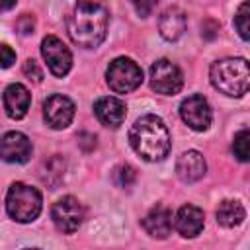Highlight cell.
<instances>
[{
    "instance_id": "1",
    "label": "cell",
    "mask_w": 250,
    "mask_h": 250,
    "mask_svg": "<svg viewBox=\"0 0 250 250\" xmlns=\"http://www.w3.org/2000/svg\"><path fill=\"white\" fill-rule=\"evenodd\" d=\"M109 14L100 2H78L66 20V31L74 45L96 49L107 33Z\"/></svg>"
},
{
    "instance_id": "2",
    "label": "cell",
    "mask_w": 250,
    "mask_h": 250,
    "mask_svg": "<svg viewBox=\"0 0 250 250\" xmlns=\"http://www.w3.org/2000/svg\"><path fill=\"white\" fill-rule=\"evenodd\" d=\"M133 150L146 162H160L168 156L172 141L164 121L152 113L139 117L129 131Z\"/></svg>"
},
{
    "instance_id": "3",
    "label": "cell",
    "mask_w": 250,
    "mask_h": 250,
    "mask_svg": "<svg viewBox=\"0 0 250 250\" xmlns=\"http://www.w3.org/2000/svg\"><path fill=\"white\" fill-rule=\"evenodd\" d=\"M211 84L225 96L240 98L250 92V62L242 57L215 61L209 68Z\"/></svg>"
},
{
    "instance_id": "4",
    "label": "cell",
    "mask_w": 250,
    "mask_h": 250,
    "mask_svg": "<svg viewBox=\"0 0 250 250\" xmlns=\"http://www.w3.org/2000/svg\"><path fill=\"white\" fill-rule=\"evenodd\" d=\"M41 193L37 188L27 186L23 182H16L10 186L6 193V211L16 223H31L41 213Z\"/></svg>"
},
{
    "instance_id": "5",
    "label": "cell",
    "mask_w": 250,
    "mask_h": 250,
    "mask_svg": "<svg viewBox=\"0 0 250 250\" xmlns=\"http://www.w3.org/2000/svg\"><path fill=\"white\" fill-rule=\"evenodd\" d=\"M105 82L115 94H129L141 86L143 70L133 59L117 57L109 62L105 70Z\"/></svg>"
},
{
    "instance_id": "6",
    "label": "cell",
    "mask_w": 250,
    "mask_h": 250,
    "mask_svg": "<svg viewBox=\"0 0 250 250\" xmlns=\"http://www.w3.org/2000/svg\"><path fill=\"white\" fill-rule=\"evenodd\" d=\"M148 78H150V88L162 96H174L184 86V74L180 66L168 59H158L156 62H152Z\"/></svg>"
},
{
    "instance_id": "7",
    "label": "cell",
    "mask_w": 250,
    "mask_h": 250,
    "mask_svg": "<svg viewBox=\"0 0 250 250\" xmlns=\"http://www.w3.org/2000/svg\"><path fill=\"white\" fill-rule=\"evenodd\" d=\"M51 219L55 223V227L61 232H74L78 230V227L82 225L84 219V207L82 203L72 197V195H64L61 197L53 209H51Z\"/></svg>"
},
{
    "instance_id": "8",
    "label": "cell",
    "mask_w": 250,
    "mask_h": 250,
    "mask_svg": "<svg viewBox=\"0 0 250 250\" xmlns=\"http://www.w3.org/2000/svg\"><path fill=\"white\" fill-rule=\"evenodd\" d=\"M180 115H182L184 123L193 131H207L211 125V119H213L209 102L199 94L188 96L180 104Z\"/></svg>"
},
{
    "instance_id": "9",
    "label": "cell",
    "mask_w": 250,
    "mask_h": 250,
    "mask_svg": "<svg viewBox=\"0 0 250 250\" xmlns=\"http://www.w3.org/2000/svg\"><path fill=\"white\" fill-rule=\"evenodd\" d=\"M41 55H43L49 70L55 76L68 74V70L72 66V55H70L68 47L57 35H47L41 41Z\"/></svg>"
},
{
    "instance_id": "10",
    "label": "cell",
    "mask_w": 250,
    "mask_h": 250,
    "mask_svg": "<svg viewBox=\"0 0 250 250\" xmlns=\"http://www.w3.org/2000/svg\"><path fill=\"white\" fill-rule=\"evenodd\" d=\"M43 117L51 129H64L74 119V104L62 94H51L43 102Z\"/></svg>"
},
{
    "instance_id": "11",
    "label": "cell",
    "mask_w": 250,
    "mask_h": 250,
    "mask_svg": "<svg viewBox=\"0 0 250 250\" xmlns=\"http://www.w3.org/2000/svg\"><path fill=\"white\" fill-rule=\"evenodd\" d=\"M33 146L31 141L20 133V131H8L2 137V158L6 162H14V164H23L31 158Z\"/></svg>"
},
{
    "instance_id": "12",
    "label": "cell",
    "mask_w": 250,
    "mask_h": 250,
    "mask_svg": "<svg viewBox=\"0 0 250 250\" xmlns=\"http://www.w3.org/2000/svg\"><path fill=\"white\" fill-rule=\"evenodd\" d=\"M145 232L152 238H166L170 232H172V227H174V221H172V211L166 207V205H154L141 221Z\"/></svg>"
},
{
    "instance_id": "13",
    "label": "cell",
    "mask_w": 250,
    "mask_h": 250,
    "mask_svg": "<svg viewBox=\"0 0 250 250\" xmlns=\"http://www.w3.org/2000/svg\"><path fill=\"white\" fill-rule=\"evenodd\" d=\"M94 113L98 117V121L105 127H119L125 121L127 115V107L125 104L115 98V96H104L98 98L94 104Z\"/></svg>"
},
{
    "instance_id": "14",
    "label": "cell",
    "mask_w": 250,
    "mask_h": 250,
    "mask_svg": "<svg viewBox=\"0 0 250 250\" xmlns=\"http://www.w3.org/2000/svg\"><path fill=\"white\" fill-rule=\"evenodd\" d=\"M205 215L197 205H182L174 217V229L184 238H193L203 230Z\"/></svg>"
},
{
    "instance_id": "15",
    "label": "cell",
    "mask_w": 250,
    "mask_h": 250,
    "mask_svg": "<svg viewBox=\"0 0 250 250\" xmlns=\"http://www.w3.org/2000/svg\"><path fill=\"white\" fill-rule=\"evenodd\" d=\"M2 100H4V109H6L8 117H12V119H21L27 113L29 105H31L29 90L23 84H18V82L6 86Z\"/></svg>"
},
{
    "instance_id": "16",
    "label": "cell",
    "mask_w": 250,
    "mask_h": 250,
    "mask_svg": "<svg viewBox=\"0 0 250 250\" xmlns=\"http://www.w3.org/2000/svg\"><path fill=\"white\" fill-rule=\"evenodd\" d=\"M205 170H207L205 158L197 150H186L176 160V174L186 184H191V182H197L199 178H203Z\"/></svg>"
},
{
    "instance_id": "17",
    "label": "cell",
    "mask_w": 250,
    "mask_h": 250,
    "mask_svg": "<svg viewBox=\"0 0 250 250\" xmlns=\"http://www.w3.org/2000/svg\"><path fill=\"white\" fill-rule=\"evenodd\" d=\"M158 31L168 41L180 39L182 33L186 31V14L176 6L164 10L158 18Z\"/></svg>"
},
{
    "instance_id": "18",
    "label": "cell",
    "mask_w": 250,
    "mask_h": 250,
    "mask_svg": "<svg viewBox=\"0 0 250 250\" xmlns=\"http://www.w3.org/2000/svg\"><path fill=\"white\" fill-rule=\"evenodd\" d=\"M215 217H217V223L221 227L234 229V227H238L244 221L246 211H244V207H242L240 201H236V199H225V201L219 203V207L215 211Z\"/></svg>"
},
{
    "instance_id": "19",
    "label": "cell",
    "mask_w": 250,
    "mask_h": 250,
    "mask_svg": "<svg viewBox=\"0 0 250 250\" xmlns=\"http://www.w3.org/2000/svg\"><path fill=\"white\" fill-rule=\"evenodd\" d=\"M232 154L240 162H250V131L242 129L232 139Z\"/></svg>"
},
{
    "instance_id": "20",
    "label": "cell",
    "mask_w": 250,
    "mask_h": 250,
    "mask_svg": "<svg viewBox=\"0 0 250 250\" xmlns=\"http://www.w3.org/2000/svg\"><path fill=\"white\" fill-rule=\"evenodd\" d=\"M234 29L244 41H250V2H244L238 6L234 16Z\"/></svg>"
},
{
    "instance_id": "21",
    "label": "cell",
    "mask_w": 250,
    "mask_h": 250,
    "mask_svg": "<svg viewBox=\"0 0 250 250\" xmlns=\"http://www.w3.org/2000/svg\"><path fill=\"white\" fill-rule=\"evenodd\" d=\"M137 180V174H135V168L129 166V164H121L113 170V182L119 186V188H129L133 186Z\"/></svg>"
},
{
    "instance_id": "22",
    "label": "cell",
    "mask_w": 250,
    "mask_h": 250,
    "mask_svg": "<svg viewBox=\"0 0 250 250\" xmlns=\"http://www.w3.org/2000/svg\"><path fill=\"white\" fill-rule=\"evenodd\" d=\"M23 74H25L29 80H35V82H41V78H43V72H41L37 61H33V59H27V61L23 62Z\"/></svg>"
},
{
    "instance_id": "23",
    "label": "cell",
    "mask_w": 250,
    "mask_h": 250,
    "mask_svg": "<svg viewBox=\"0 0 250 250\" xmlns=\"http://www.w3.org/2000/svg\"><path fill=\"white\" fill-rule=\"evenodd\" d=\"M0 62H2V68H8L12 66V62H16V53L6 43L0 45Z\"/></svg>"
},
{
    "instance_id": "24",
    "label": "cell",
    "mask_w": 250,
    "mask_h": 250,
    "mask_svg": "<svg viewBox=\"0 0 250 250\" xmlns=\"http://www.w3.org/2000/svg\"><path fill=\"white\" fill-rule=\"evenodd\" d=\"M135 8H137V12H139L141 16H146V14L150 12L152 4H135Z\"/></svg>"
},
{
    "instance_id": "25",
    "label": "cell",
    "mask_w": 250,
    "mask_h": 250,
    "mask_svg": "<svg viewBox=\"0 0 250 250\" xmlns=\"http://www.w3.org/2000/svg\"><path fill=\"white\" fill-rule=\"evenodd\" d=\"M23 250H39V248H23Z\"/></svg>"
}]
</instances>
